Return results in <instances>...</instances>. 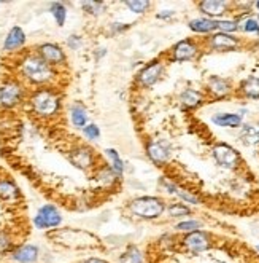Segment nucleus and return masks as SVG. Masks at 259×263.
<instances>
[{"instance_id": "f257e3e1", "label": "nucleus", "mask_w": 259, "mask_h": 263, "mask_svg": "<svg viewBox=\"0 0 259 263\" xmlns=\"http://www.w3.org/2000/svg\"><path fill=\"white\" fill-rule=\"evenodd\" d=\"M21 72L27 80L37 85L48 83L53 78V69L46 61H43L38 54L27 56L21 64Z\"/></svg>"}, {"instance_id": "f03ea898", "label": "nucleus", "mask_w": 259, "mask_h": 263, "mask_svg": "<svg viewBox=\"0 0 259 263\" xmlns=\"http://www.w3.org/2000/svg\"><path fill=\"white\" fill-rule=\"evenodd\" d=\"M32 109L37 115L40 116H51L54 114H58L59 110V98L56 96L53 91L49 89H40L32 96L30 99Z\"/></svg>"}, {"instance_id": "7ed1b4c3", "label": "nucleus", "mask_w": 259, "mask_h": 263, "mask_svg": "<svg viewBox=\"0 0 259 263\" xmlns=\"http://www.w3.org/2000/svg\"><path fill=\"white\" fill-rule=\"evenodd\" d=\"M131 211L135 215L143 217V219H156L164 212V204L161 199L153 197L137 198L131 203Z\"/></svg>"}, {"instance_id": "20e7f679", "label": "nucleus", "mask_w": 259, "mask_h": 263, "mask_svg": "<svg viewBox=\"0 0 259 263\" xmlns=\"http://www.w3.org/2000/svg\"><path fill=\"white\" fill-rule=\"evenodd\" d=\"M62 222V217H61L59 211L51 204H46L38 211V214L33 219V225L40 230H45V228H53L58 227L59 223Z\"/></svg>"}, {"instance_id": "39448f33", "label": "nucleus", "mask_w": 259, "mask_h": 263, "mask_svg": "<svg viewBox=\"0 0 259 263\" xmlns=\"http://www.w3.org/2000/svg\"><path fill=\"white\" fill-rule=\"evenodd\" d=\"M22 98V88L16 82H5L0 86V104L3 107H15Z\"/></svg>"}, {"instance_id": "423d86ee", "label": "nucleus", "mask_w": 259, "mask_h": 263, "mask_svg": "<svg viewBox=\"0 0 259 263\" xmlns=\"http://www.w3.org/2000/svg\"><path fill=\"white\" fill-rule=\"evenodd\" d=\"M213 155H215V160L218 163L224 167H234L239 163V153L226 144L216 145L215 150H213Z\"/></svg>"}, {"instance_id": "0eeeda50", "label": "nucleus", "mask_w": 259, "mask_h": 263, "mask_svg": "<svg viewBox=\"0 0 259 263\" xmlns=\"http://www.w3.org/2000/svg\"><path fill=\"white\" fill-rule=\"evenodd\" d=\"M38 56L46 61L49 66H54V64H61L65 61V54L64 51L61 49V47L54 43H43L40 48H38Z\"/></svg>"}, {"instance_id": "6e6552de", "label": "nucleus", "mask_w": 259, "mask_h": 263, "mask_svg": "<svg viewBox=\"0 0 259 263\" xmlns=\"http://www.w3.org/2000/svg\"><path fill=\"white\" fill-rule=\"evenodd\" d=\"M26 42V35H24V31L21 27H13L10 32L7 38H5V43H3V49L7 51H13V49H18L19 47H22Z\"/></svg>"}, {"instance_id": "1a4fd4ad", "label": "nucleus", "mask_w": 259, "mask_h": 263, "mask_svg": "<svg viewBox=\"0 0 259 263\" xmlns=\"http://www.w3.org/2000/svg\"><path fill=\"white\" fill-rule=\"evenodd\" d=\"M161 72H162V66L159 63H153V64H150L148 67H145V69L140 72L138 80H140L142 85L151 86L153 83L157 82V78H159Z\"/></svg>"}, {"instance_id": "9d476101", "label": "nucleus", "mask_w": 259, "mask_h": 263, "mask_svg": "<svg viewBox=\"0 0 259 263\" xmlns=\"http://www.w3.org/2000/svg\"><path fill=\"white\" fill-rule=\"evenodd\" d=\"M13 259L19 263H33L38 259V249L30 244L21 246L19 249H16L13 252Z\"/></svg>"}, {"instance_id": "9b49d317", "label": "nucleus", "mask_w": 259, "mask_h": 263, "mask_svg": "<svg viewBox=\"0 0 259 263\" xmlns=\"http://www.w3.org/2000/svg\"><path fill=\"white\" fill-rule=\"evenodd\" d=\"M196 51H197V48L194 43H191L189 40H183L177 45L175 49H173V58L177 61H188L196 54Z\"/></svg>"}, {"instance_id": "f8f14e48", "label": "nucleus", "mask_w": 259, "mask_h": 263, "mask_svg": "<svg viewBox=\"0 0 259 263\" xmlns=\"http://www.w3.org/2000/svg\"><path fill=\"white\" fill-rule=\"evenodd\" d=\"M210 43L216 49H230L237 47V40L234 37L228 35V33H216V35L212 37Z\"/></svg>"}, {"instance_id": "ddd939ff", "label": "nucleus", "mask_w": 259, "mask_h": 263, "mask_svg": "<svg viewBox=\"0 0 259 263\" xmlns=\"http://www.w3.org/2000/svg\"><path fill=\"white\" fill-rule=\"evenodd\" d=\"M213 123H216L218 126H224V128H237L240 126L242 118L234 114H219L213 116Z\"/></svg>"}, {"instance_id": "4468645a", "label": "nucleus", "mask_w": 259, "mask_h": 263, "mask_svg": "<svg viewBox=\"0 0 259 263\" xmlns=\"http://www.w3.org/2000/svg\"><path fill=\"white\" fill-rule=\"evenodd\" d=\"M228 3L226 2H219V0H210V2H202L200 8L204 13L210 15V16H219L224 13Z\"/></svg>"}, {"instance_id": "2eb2a0df", "label": "nucleus", "mask_w": 259, "mask_h": 263, "mask_svg": "<svg viewBox=\"0 0 259 263\" xmlns=\"http://www.w3.org/2000/svg\"><path fill=\"white\" fill-rule=\"evenodd\" d=\"M72 163L78 167H88L92 163V155L88 148L76 150V152L72 153Z\"/></svg>"}, {"instance_id": "dca6fc26", "label": "nucleus", "mask_w": 259, "mask_h": 263, "mask_svg": "<svg viewBox=\"0 0 259 263\" xmlns=\"http://www.w3.org/2000/svg\"><path fill=\"white\" fill-rule=\"evenodd\" d=\"M148 155H150L151 160L156 161V163H164V161L167 160L168 152L162 144L153 142V144L148 145Z\"/></svg>"}, {"instance_id": "f3484780", "label": "nucleus", "mask_w": 259, "mask_h": 263, "mask_svg": "<svg viewBox=\"0 0 259 263\" xmlns=\"http://www.w3.org/2000/svg\"><path fill=\"white\" fill-rule=\"evenodd\" d=\"M189 27L193 29L194 32H210L213 29H216V21H212V19H205V18H200V19H193L189 22Z\"/></svg>"}, {"instance_id": "a211bd4d", "label": "nucleus", "mask_w": 259, "mask_h": 263, "mask_svg": "<svg viewBox=\"0 0 259 263\" xmlns=\"http://www.w3.org/2000/svg\"><path fill=\"white\" fill-rule=\"evenodd\" d=\"M70 114H72V123L76 128H84V126H86L88 115H86V110H84L81 105H73L72 110H70Z\"/></svg>"}, {"instance_id": "6ab92c4d", "label": "nucleus", "mask_w": 259, "mask_h": 263, "mask_svg": "<svg viewBox=\"0 0 259 263\" xmlns=\"http://www.w3.org/2000/svg\"><path fill=\"white\" fill-rule=\"evenodd\" d=\"M210 89L213 94H216L218 98H223L226 96V94L229 93V83L226 80H223V78H212L210 80Z\"/></svg>"}, {"instance_id": "aec40b11", "label": "nucleus", "mask_w": 259, "mask_h": 263, "mask_svg": "<svg viewBox=\"0 0 259 263\" xmlns=\"http://www.w3.org/2000/svg\"><path fill=\"white\" fill-rule=\"evenodd\" d=\"M242 88H244V93L248 98H253V99L259 98V78H255V77L248 78V80L244 82Z\"/></svg>"}, {"instance_id": "412c9836", "label": "nucleus", "mask_w": 259, "mask_h": 263, "mask_svg": "<svg viewBox=\"0 0 259 263\" xmlns=\"http://www.w3.org/2000/svg\"><path fill=\"white\" fill-rule=\"evenodd\" d=\"M200 100H202L200 93L194 91V89H186L182 94V102L184 105H188V107H196V105L200 104Z\"/></svg>"}, {"instance_id": "4be33fe9", "label": "nucleus", "mask_w": 259, "mask_h": 263, "mask_svg": "<svg viewBox=\"0 0 259 263\" xmlns=\"http://www.w3.org/2000/svg\"><path fill=\"white\" fill-rule=\"evenodd\" d=\"M51 13L54 16V19L56 22H58L59 26H64V22H65V18H67V10L62 3H59V2H56L51 5Z\"/></svg>"}, {"instance_id": "5701e85b", "label": "nucleus", "mask_w": 259, "mask_h": 263, "mask_svg": "<svg viewBox=\"0 0 259 263\" xmlns=\"http://www.w3.org/2000/svg\"><path fill=\"white\" fill-rule=\"evenodd\" d=\"M0 197H3V198L18 197V188H16L13 183L8 182V181H2V182H0Z\"/></svg>"}, {"instance_id": "b1692460", "label": "nucleus", "mask_w": 259, "mask_h": 263, "mask_svg": "<svg viewBox=\"0 0 259 263\" xmlns=\"http://www.w3.org/2000/svg\"><path fill=\"white\" fill-rule=\"evenodd\" d=\"M107 156H108V160L111 161V166H113V169L116 172H122V169H124V164H122V160L120 158V155H118L116 150L108 148V150H107Z\"/></svg>"}, {"instance_id": "393cba45", "label": "nucleus", "mask_w": 259, "mask_h": 263, "mask_svg": "<svg viewBox=\"0 0 259 263\" xmlns=\"http://www.w3.org/2000/svg\"><path fill=\"white\" fill-rule=\"evenodd\" d=\"M126 5L134 11V13H143V11L150 7V2H145V0H135V2H126Z\"/></svg>"}, {"instance_id": "a878e982", "label": "nucleus", "mask_w": 259, "mask_h": 263, "mask_svg": "<svg viewBox=\"0 0 259 263\" xmlns=\"http://www.w3.org/2000/svg\"><path fill=\"white\" fill-rule=\"evenodd\" d=\"M11 238L8 236L7 233L0 231V254H5L8 252V250H11Z\"/></svg>"}, {"instance_id": "bb28decb", "label": "nucleus", "mask_w": 259, "mask_h": 263, "mask_svg": "<svg viewBox=\"0 0 259 263\" xmlns=\"http://www.w3.org/2000/svg\"><path fill=\"white\" fill-rule=\"evenodd\" d=\"M168 212H170L172 217H180V215H186L189 214V209L186 206H182V204H173L168 208Z\"/></svg>"}, {"instance_id": "cd10ccee", "label": "nucleus", "mask_w": 259, "mask_h": 263, "mask_svg": "<svg viewBox=\"0 0 259 263\" xmlns=\"http://www.w3.org/2000/svg\"><path fill=\"white\" fill-rule=\"evenodd\" d=\"M200 227V223L199 222H194V220H191V222H183V223H178L177 225V230H182V231H196L197 228Z\"/></svg>"}, {"instance_id": "c85d7f7f", "label": "nucleus", "mask_w": 259, "mask_h": 263, "mask_svg": "<svg viewBox=\"0 0 259 263\" xmlns=\"http://www.w3.org/2000/svg\"><path fill=\"white\" fill-rule=\"evenodd\" d=\"M216 26H218L221 31H224V32H234V31H237V22H234V21H218Z\"/></svg>"}, {"instance_id": "c756f323", "label": "nucleus", "mask_w": 259, "mask_h": 263, "mask_svg": "<svg viewBox=\"0 0 259 263\" xmlns=\"http://www.w3.org/2000/svg\"><path fill=\"white\" fill-rule=\"evenodd\" d=\"M84 134H86L88 139H97L100 131L95 125H89V126H84Z\"/></svg>"}, {"instance_id": "7c9ffc66", "label": "nucleus", "mask_w": 259, "mask_h": 263, "mask_svg": "<svg viewBox=\"0 0 259 263\" xmlns=\"http://www.w3.org/2000/svg\"><path fill=\"white\" fill-rule=\"evenodd\" d=\"M244 29L246 32H258L259 31V21L258 19H248L245 22V26H244Z\"/></svg>"}, {"instance_id": "2f4dec72", "label": "nucleus", "mask_w": 259, "mask_h": 263, "mask_svg": "<svg viewBox=\"0 0 259 263\" xmlns=\"http://www.w3.org/2000/svg\"><path fill=\"white\" fill-rule=\"evenodd\" d=\"M84 263H107V262L100 260V259H89V260H86Z\"/></svg>"}, {"instance_id": "473e14b6", "label": "nucleus", "mask_w": 259, "mask_h": 263, "mask_svg": "<svg viewBox=\"0 0 259 263\" xmlns=\"http://www.w3.org/2000/svg\"><path fill=\"white\" fill-rule=\"evenodd\" d=\"M256 7H258V8H259V2H256Z\"/></svg>"}, {"instance_id": "72a5a7b5", "label": "nucleus", "mask_w": 259, "mask_h": 263, "mask_svg": "<svg viewBox=\"0 0 259 263\" xmlns=\"http://www.w3.org/2000/svg\"><path fill=\"white\" fill-rule=\"evenodd\" d=\"M256 249H258V252H259V246H258V247H256Z\"/></svg>"}]
</instances>
